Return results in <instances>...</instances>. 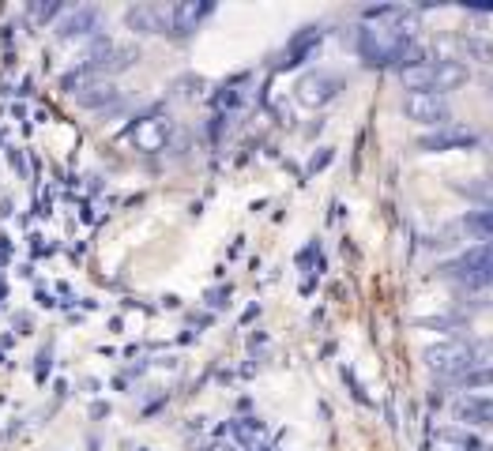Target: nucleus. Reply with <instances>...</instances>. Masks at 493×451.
<instances>
[{
    "mask_svg": "<svg viewBox=\"0 0 493 451\" xmlns=\"http://www.w3.org/2000/svg\"><path fill=\"white\" fill-rule=\"evenodd\" d=\"M400 80L411 94H445L467 80V68L459 61H414L400 68Z\"/></svg>",
    "mask_w": 493,
    "mask_h": 451,
    "instance_id": "f257e3e1",
    "label": "nucleus"
},
{
    "mask_svg": "<svg viewBox=\"0 0 493 451\" xmlns=\"http://www.w3.org/2000/svg\"><path fill=\"white\" fill-rule=\"evenodd\" d=\"M358 49L369 64H388L396 57H414L411 49V34L400 23H365L358 34Z\"/></svg>",
    "mask_w": 493,
    "mask_h": 451,
    "instance_id": "f03ea898",
    "label": "nucleus"
},
{
    "mask_svg": "<svg viewBox=\"0 0 493 451\" xmlns=\"http://www.w3.org/2000/svg\"><path fill=\"white\" fill-rule=\"evenodd\" d=\"M445 274L463 286H493V245H475L471 253L452 260Z\"/></svg>",
    "mask_w": 493,
    "mask_h": 451,
    "instance_id": "7ed1b4c3",
    "label": "nucleus"
},
{
    "mask_svg": "<svg viewBox=\"0 0 493 451\" xmlns=\"http://www.w3.org/2000/svg\"><path fill=\"white\" fill-rule=\"evenodd\" d=\"M478 136L471 129H463V124H440V129L426 132V136H418V147L422 150H459V147H475Z\"/></svg>",
    "mask_w": 493,
    "mask_h": 451,
    "instance_id": "20e7f679",
    "label": "nucleus"
},
{
    "mask_svg": "<svg viewBox=\"0 0 493 451\" xmlns=\"http://www.w3.org/2000/svg\"><path fill=\"white\" fill-rule=\"evenodd\" d=\"M407 117L418 124H449V98L445 94H411L407 98Z\"/></svg>",
    "mask_w": 493,
    "mask_h": 451,
    "instance_id": "39448f33",
    "label": "nucleus"
},
{
    "mask_svg": "<svg viewBox=\"0 0 493 451\" xmlns=\"http://www.w3.org/2000/svg\"><path fill=\"white\" fill-rule=\"evenodd\" d=\"M335 91H339V80H335V75H328V72H313V75H305V80L298 83V98L305 106H324Z\"/></svg>",
    "mask_w": 493,
    "mask_h": 451,
    "instance_id": "423d86ee",
    "label": "nucleus"
},
{
    "mask_svg": "<svg viewBox=\"0 0 493 451\" xmlns=\"http://www.w3.org/2000/svg\"><path fill=\"white\" fill-rule=\"evenodd\" d=\"M94 23H98L94 8H68L57 27H61V34H83V31H94Z\"/></svg>",
    "mask_w": 493,
    "mask_h": 451,
    "instance_id": "0eeeda50",
    "label": "nucleus"
},
{
    "mask_svg": "<svg viewBox=\"0 0 493 451\" xmlns=\"http://www.w3.org/2000/svg\"><path fill=\"white\" fill-rule=\"evenodd\" d=\"M136 143L143 147V150H159L162 143H166V120H155V117H147V120H140L136 124Z\"/></svg>",
    "mask_w": 493,
    "mask_h": 451,
    "instance_id": "6e6552de",
    "label": "nucleus"
},
{
    "mask_svg": "<svg viewBox=\"0 0 493 451\" xmlns=\"http://www.w3.org/2000/svg\"><path fill=\"white\" fill-rule=\"evenodd\" d=\"M456 414L463 421H475V425H493V403L489 398H463L456 407Z\"/></svg>",
    "mask_w": 493,
    "mask_h": 451,
    "instance_id": "1a4fd4ad",
    "label": "nucleus"
},
{
    "mask_svg": "<svg viewBox=\"0 0 493 451\" xmlns=\"http://www.w3.org/2000/svg\"><path fill=\"white\" fill-rule=\"evenodd\" d=\"M208 12H211L208 5H181V8H169V19H174V27H178L181 34H188Z\"/></svg>",
    "mask_w": 493,
    "mask_h": 451,
    "instance_id": "9d476101",
    "label": "nucleus"
},
{
    "mask_svg": "<svg viewBox=\"0 0 493 451\" xmlns=\"http://www.w3.org/2000/svg\"><path fill=\"white\" fill-rule=\"evenodd\" d=\"M463 230L471 234V237H478V241H486V245H493V207L475 211V215H467Z\"/></svg>",
    "mask_w": 493,
    "mask_h": 451,
    "instance_id": "9b49d317",
    "label": "nucleus"
},
{
    "mask_svg": "<svg viewBox=\"0 0 493 451\" xmlns=\"http://www.w3.org/2000/svg\"><path fill=\"white\" fill-rule=\"evenodd\" d=\"M162 19H169V12L166 8H132L129 12V23L136 31H143V34H151V31H159V23Z\"/></svg>",
    "mask_w": 493,
    "mask_h": 451,
    "instance_id": "f8f14e48",
    "label": "nucleus"
},
{
    "mask_svg": "<svg viewBox=\"0 0 493 451\" xmlns=\"http://www.w3.org/2000/svg\"><path fill=\"white\" fill-rule=\"evenodd\" d=\"M211 451H227V447H211Z\"/></svg>",
    "mask_w": 493,
    "mask_h": 451,
    "instance_id": "ddd939ff",
    "label": "nucleus"
}]
</instances>
